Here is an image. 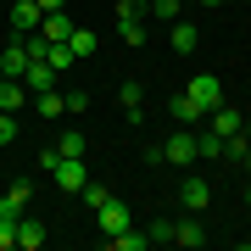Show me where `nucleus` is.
Listing matches in <instances>:
<instances>
[{
	"label": "nucleus",
	"instance_id": "9b49d317",
	"mask_svg": "<svg viewBox=\"0 0 251 251\" xmlns=\"http://www.w3.org/2000/svg\"><path fill=\"white\" fill-rule=\"evenodd\" d=\"M206 117H212V134H224V140H229V134H240V128H246V123H240V112H234V106H212Z\"/></svg>",
	"mask_w": 251,
	"mask_h": 251
},
{
	"label": "nucleus",
	"instance_id": "a878e982",
	"mask_svg": "<svg viewBox=\"0 0 251 251\" xmlns=\"http://www.w3.org/2000/svg\"><path fill=\"white\" fill-rule=\"evenodd\" d=\"M106 196H112V190H100V184H90V179H84V201H90V212H95V206L106 201Z\"/></svg>",
	"mask_w": 251,
	"mask_h": 251
},
{
	"label": "nucleus",
	"instance_id": "dca6fc26",
	"mask_svg": "<svg viewBox=\"0 0 251 251\" xmlns=\"http://www.w3.org/2000/svg\"><path fill=\"white\" fill-rule=\"evenodd\" d=\"M112 246H117V251H145V246H151V234H134V224H128V229L112 234Z\"/></svg>",
	"mask_w": 251,
	"mask_h": 251
},
{
	"label": "nucleus",
	"instance_id": "a211bd4d",
	"mask_svg": "<svg viewBox=\"0 0 251 251\" xmlns=\"http://www.w3.org/2000/svg\"><path fill=\"white\" fill-rule=\"evenodd\" d=\"M67 50H73V62H78V56H95V34H90V28H73Z\"/></svg>",
	"mask_w": 251,
	"mask_h": 251
},
{
	"label": "nucleus",
	"instance_id": "4be33fe9",
	"mask_svg": "<svg viewBox=\"0 0 251 251\" xmlns=\"http://www.w3.org/2000/svg\"><path fill=\"white\" fill-rule=\"evenodd\" d=\"M45 62L62 73V67H73V50H67V45H45Z\"/></svg>",
	"mask_w": 251,
	"mask_h": 251
},
{
	"label": "nucleus",
	"instance_id": "2f4dec72",
	"mask_svg": "<svg viewBox=\"0 0 251 251\" xmlns=\"http://www.w3.org/2000/svg\"><path fill=\"white\" fill-rule=\"evenodd\" d=\"M246 206H251V184H246Z\"/></svg>",
	"mask_w": 251,
	"mask_h": 251
},
{
	"label": "nucleus",
	"instance_id": "f257e3e1",
	"mask_svg": "<svg viewBox=\"0 0 251 251\" xmlns=\"http://www.w3.org/2000/svg\"><path fill=\"white\" fill-rule=\"evenodd\" d=\"M190 100H196L201 112H212V106H224V84H218V73H196L190 78V90H184Z\"/></svg>",
	"mask_w": 251,
	"mask_h": 251
},
{
	"label": "nucleus",
	"instance_id": "473e14b6",
	"mask_svg": "<svg viewBox=\"0 0 251 251\" xmlns=\"http://www.w3.org/2000/svg\"><path fill=\"white\" fill-rule=\"evenodd\" d=\"M179 6H184V0H179Z\"/></svg>",
	"mask_w": 251,
	"mask_h": 251
},
{
	"label": "nucleus",
	"instance_id": "f8f14e48",
	"mask_svg": "<svg viewBox=\"0 0 251 251\" xmlns=\"http://www.w3.org/2000/svg\"><path fill=\"white\" fill-rule=\"evenodd\" d=\"M17 246H23V251H39V246H45V224H34V218H17Z\"/></svg>",
	"mask_w": 251,
	"mask_h": 251
},
{
	"label": "nucleus",
	"instance_id": "20e7f679",
	"mask_svg": "<svg viewBox=\"0 0 251 251\" xmlns=\"http://www.w3.org/2000/svg\"><path fill=\"white\" fill-rule=\"evenodd\" d=\"M162 162H173V168H190L196 162V134H184V123H179V134L162 145Z\"/></svg>",
	"mask_w": 251,
	"mask_h": 251
},
{
	"label": "nucleus",
	"instance_id": "f03ea898",
	"mask_svg": "<svg viewBox=\"0 0 251 251\" xmlns=\"http://www.w3.org/2000/svg\"><path fill=\"white\" fill-rule=\"evenodd\" d=\"M95 224H100V234H117V229H128V224H134V218H128V206L117 201V196H106V201L95 206Z\"/></svg>",
	"mask_w": 251,
	"mask_h": 251
},
{
	"label": "nucleus",
	"instance_id": "c756f323",
	"mask_svg": "<svg viewBox=\"0 0 251 251\" xmlns=\"http://www.w3.org/2000/svg\"><path fill=\"white\" fill-rule=\"evenodd\" d=\"M240 162H246V173H251V151H246V156H240Z\"/></svg>",
	"mask_w": 251,
	"mask_h": 251
},
{
	"label": "nucleus",
	"instance_id": "ddd939ff",
	"mask_svg": "<svg viewBox=\"0 0 251 251\" xmlns=\"http://www.w3.org/2000/svg\"><path fill=\"white\" fill-rule=\"evenodd\" d=\"M201 45V34H196V23H173V56H190Z\"/></svg>",
	"mask_w": 251,
	"mask_h": 251
},
{
	"label": "nucleus",
	"instance_id": "aec40b11",
	"mask_svg": "<svg viewBox=\"0 0 251 251\" xmlns=\"http://www.w3.org/2000/svg\"><path fill=\"white\" fill-rule=\"evenodd\" d=\"M34 106H39V117H62V112H67L56 90H39V95H34Z\"/></svg>",
	"mask_w": 251,
	"mask_h": 251
},
{
	"label": "nucleus",
	"instance_id": "c85d7f7f",
	"mask_svg": "<svg viewBox=\"0 0 251 251\" xmlns=\"http://www.w3.org/2000/svg\"><path fill=\"white\" fill-rule=\"evenodd\" d=\"M67 6V0H39V11H62Z\"/></svg>",
	"mask_w": 251,
	"mask_h": 251
},
{
	"label": "nucleus",
	"instance_id": "412c9836",
	"mask_svg": "<svg viewBox=\"0 0 251 251\" xmlns=\"http://www.w3.org/2000/svg\"><path fill=\"white\" fill-rule=\"evenodd\" d=\"M196 156H224V134H212V128L196 134Z\"/></svg>",
	"mask_w": 251,
	"mask_h": 251
},
{
	"label": "nucleus",
	"instance_id": "39448f33",
	"mask_svg": "<svg viewBox=\"0 0 251 251\" xmlns=\"http://www.w3.org/2000/svg\"><path fill=\"white\" fill-rule=\"evenodd\" d=\"M23 67H28V39L17 34L6 50H0V78H23Z\"/></svg>",
	"mask_w": 251,
	"mask_h": 251
},
{
	"label": "nucleus",
	"instance_id": "5701e85b",
	"mask_svg": "<svg viewBox=\"0 0 251 251\" xmlns=\"http://www.w3.org/2000/svg\"><path fill=\"white\" fill-rule=\"evenodd\" d=\"M151 11V0H117V17H145Z\"/></svg>",
	"mask_w": 251,
	"mask_h": 251
},
{
	"label": "nucleus",
	"instance_id": "cd10ccee",
	"mask_svg": "<svg viewBox=\"0 0 251 251\" xmlns=\"http://www.w3.org/2000/svg\"><path fill=\"white\" fill-rule=\"evenodd\" d=\"M151 240H156V246H173V224H168V218H162V224H151Z\"/></svg>",
	"mask_w": 251,
	"mask_h": 251
},
{
	"label": "nucleus",
	"instance_id": "4468645a",
	"mask_svg": "<svg viewBox=\"0 0 251 251\" xmlns=\"http://www.w3.org/2000/svg\"><path fill=\"white\" fill-rule=\"evenodd\" d=\"M173 246H206V229L196 218H184V224H173Z\"/></svg>",
	"mask_w": 251,
	"mask_h": 251
},
{
	"label": "nucleus",
	"instance_id": "423d86ee",
	"mask_svg": "<svg viewBox=\"0 0 251 251\" xmlns=\"http://www.w3.org/2000/svg\"><path fill=\"white\" fill-rule=\"evenodd\" d=\"M50 179L62 184V190H84V179H90V173H84V156H62L50 168Z\"/></svg>",
	"mask_w": 251,
	"mask_h": 251
},
{
	"label": "nucleus",
	"instance_id": "f3484780",
	"mask_svg": "<svg viewBox=\"0 0 251 251\" xmlns=\"http://www.w3.org/2000/svg\"><path fill=\"white\" fill-rule=\"evenodd\" d=\"M117 34H123V45H134V50L145 45V23L140 17H117Z\"/></svg>",
	"mask_w": 251,
	"mask_h": 251
},
{
	"label": "nucleus",
	"instance_id": "bb28decb",
	"mask_svg": "<svg viewBox=\"0 0 251 251\" xmlns=\"http://www.w3.org/2000/svg\"><path fill=\"white\" fill-rule=\"evenodd\" d=\"M6 196H11V201H17V206H28V196H34V184H28V179H17V184H11V190H6Z\"/></svg>",
	"mask_w": 251,
	"mask_h": 251
},
{
	"label": "nucleus",
	"instance_id": "7ed1b4c3",
	"mask_svg": "<svg viewBox=\"0 0 251 251\" xmlns=\"http://www.w3.org/2000/svg\"><path fill=\"white\" fill-rule=\"evenodd\" d=\"M23 84H28V95H39V90H56V67L45 62V56H28V67H23Z\"/></svg>",
	"mask_w": 251,
	"mask_h": 251
},
{
	"label": "nucleus",
	"instance_id": "393cba45",
	"mask_svg": "<svg viewBox=\"0 0 251 251\" xmlns=\"http://www.w3.org/2000/svg\"><path fill=\"white\" fill-rule=\"evenodd\" d=\"M17 140V112H0V145Z\"/></svg>",
	"mask_w": 251,
	"mask_h": 251
},
{
	"label": "nucleus",
	"instance_id": "2eb2a0df",
	"mask_svg": "<svg viewBox=\"0 0 251 251\" xmlns=\"http://www.w3.org/2000/svg\"><path fill=\"white\" fill-rule=\"evenodd\" d=\"M168 112H173V123H196V117H206L190 95H173V100H168Z\"/></svg>",
	"mask_w": 251,
	"mask_h": 251
},
{
	"label": "nucleus",
	"instance_id": "b1692460",
	"mask_svg": "<svg viewBox=\"0 0 251 251\" xmlns=\"http://www.w3.org/2000/svg\"><path fill=\"white\" fill-rule=\"evenodd\" d=\"M151 17H168V23H179V0H151Z\"/></svg>",
	"mask_w": 251,
	"mask_h": 251
},
{
	"label": "nucleus",
	"instance_id": "7c9ffc66",
	"mask_svg": "<svg viewBox=\"0 0 251 251\" xmlns=\"http://www.w3.org/2000/svg\"><path fill=\"white\" fill-rule=\"evenodd\" d=\"M201 6H224V0H201Z\"/></svg>",
	"mask_w": 251,
	"mask_h": 251
},
{
	"label": "nucleus",
	"instance_id": "6e6552de",
	"mask_svg": "<svg viewBox=\"0 0 251 251\" xmlns=\"http://www.w3.org/2000/svg\"><path fill=\"white\" fill-rule=\"evenodd\" d=\"M39 23H45V11H39V0H17V6H11V28H17V34H34Z\"/></svg>",
	"mask_w": 251,
	"mask_h": 251
},
{
	"label": "nucleus",
	"instance_id": "6ab92c4d",
	"mask_svg": "<svg viewBox=\"0 0 251 251\" xmlns=\"http://www.w3.org/2000/svg\"><path fill=\"white\" fill-rule=\"evenodd\" d=\"M84 145H90V140H84L78 128H67V134L56 140V156H84Z\"/></svg>",
	"mask_w": 251,
	"mask_h": 251
},
{
	"label": "nucleus",
	"instance_id": "0eeeda50",
	"mask_svg": "<svg viewBox=\"0 0 251 251\" xmlns=\"http://www.w3.org/2000/svg\"><path fill=\"white\" fill-rule=\"evenodd\" d=\"M179 201L190 206V212H201V206H206V201H212V184H206V179H201V173H190V179L179 184Z\"/></svg>",
	"mask_w": 251,
	"mask_h": 251
},
{
	"label": "nucleus",
	"instance_id": "1a4fd4ad",
	"mask_svg": "<svg viewBox=\"0 0 251 251\" xmlns=\"http://www.w3.org/2000/svg\"><path fill=\"white\" fill-rule=\"evenodd\" d=\"M39 39H45V45H67V39H73V17H67V11H45V34H39Z\"/></svg>",
	"mask_w": 251,
	"mask_h": 251
},
{
	"label": "nucleus",
	"instance_id": "9d476101",
	"mask_svg": "<svg viewBox=\"0 0 251 251\" xmlns=\"http://www.w3.org/2000/svg\"><path fill=\"white\" fill-rule=\"evenodd\" d=\"M28 100L34 95H28L23 78H0V112H17V106H28Z\"/></svg>",
	"mask_w": 251,
	"mask_h": 251
}]
</instances>
